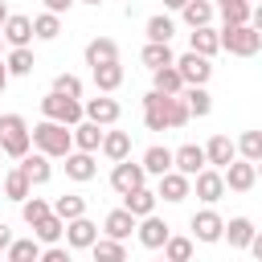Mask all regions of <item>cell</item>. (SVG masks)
<instances>
[{"label": "cell", "mask_w": 262, "mask_h": 262, "mask_svg": "<svg viewBox=\"0 0 262 262\" xmlns=\"http://www.w3.org/2000/svg\"><path fill=\"white\" fill-rule=\"evenodd\" d=\"M29 139L37 151H45L49 160H66V151L74 147V131L57 119H41L37 127H29Z\"/></svg>", "instance_id": "6da1fadb"}, {"label": "cell", "mask_w": 262, "mask_h": 262, "mask_svg": "<svg viewBox=\"0 0 262 262\" xmlns=\"http://www.w3.org/2000/svg\"><path fill=\"white\" fill-rule=\"evenodd\" d=\"M221 49L233 57H254L262 49V33L254 25H225L221 29Z\"/></svg>", "instance_id": "7a4b0ae2"}, {"label": "cell", "mask_w": 262, "mask_h": 262, "mask_svg": "<svg viewBox=\"0 0 262 262\" xmlns=\"http://www.w3.org/2000/svg\"><path fill=\"white\" fill-rule=\"evenodd\" d=\"M29 147H33V139H29V123H25L20 115H0V151L12 156V160H20Z\"/></svg>", "instance_id": "3957f363"}, {"label": "cell", "mask_w": 262, "mask_h": 262, "mask_svg": "<svg viewBox=\"0 0 262 262\" xmlns=\"http://www.w3.org/2000/svg\"><path fill=\"white\" fill-rule=\"evenodd\" d=\"M41 115H45V119H57V123H66V127H74L78 119H86V111H82V98H74V94H61V90H49V94L41 98Z\"/></svg>", "instance_id": "277c9868"}, {"label": "cell", "mask_w": 262, "mask_h": 262, "mask_svg": "<svg viewBox=\"0 0 262 262\" xmlns=\"http://www.w3.org/2000/svg\"><path fill=\"white\" fill-rule=\"evenodd\" d=\"M221 176H225V192H250V188L258 184L254 160H242V156H233V160L221 168Z\"/></svg>", "instance_id": "5b68a950"}, {"label": "cell", "mask_w": 262, "mask_h": 262, "mask_svg": "<svg viewBox=\"0 0 262 262\" xmlns=\"http://www.w3.org/2000/svg\"><path fill=\"white\" fill-rule=\"evenodd\" d=\"M176 70H180V78H184V86H205L209 78H213V57H205V53H180L176 57Z\"/></svg>", "instance_id": "8992f818"}, {"label": "cell", "mask_w": 262, "mask_h": 262, "mask_svg": "<svg viewBox=\"0 0 262 262\" xmlns=\"http://www.w3.org/2000/svg\"><path fill=\"white\" fill-rule=\"evenodd\" d=\"M192 192H196V201H205V205H217V201L225 196V176H221V168L205 164V168L192 176Z\"/></svg>", "instance_id": "52a82bcc"}, {"label": "cell", "mask_w": 262, "mask_h": 262, "mask_svg": "<svg viewBox=\"0 0 262 262\" xmlns=\"http://www.w3.org/2000/svg\"><path fill=\"white\" fill-rule=\"evenodd\" d=\"M139 184H147L143 164H135L131 156H127V160H115V168H111V188L123 196V192H131V188H139Z\"/></svg>", "instance_id": "ba28073f"}, {"label": "cell", "mask_w": 262, "mask_h": 262, "mask_svg": "<svg viewBox=\"0 0 262 262\" xmlns=\"http://www.w3.org/2000/svg\"><path fill=\"white\" fill-rule=\"evenodd\" d=\"M160 184H156V196H164L168 205H180L184 196H192V176H184V172H176V168H168L164 176H156Z\"/></svg>", "instance_id": "9c48e42d"}, {"label": "cell", "mask_w": 262, "mask_h": 262, "mask_svg": "<svg viewBox=\"0 0 262 262\" xmlns=\"http://www.w3.org/2000/svg\"><path fill=\"white\" fill-rule=\"evenodd\" d=\"M135 233H139V246H143V250H160V246L168 242V233H172V225H168L164 217H156V213H147V217H139V221H135Z\"/></svg>", "instance_id": "30bf717a"}, {"label": "cell", "mask_w": 262, "mask_h": 262, "mask_svg": "<svg viewBox=\"0 0 262 262\" xmlns=\"http://www.w3.org/2000/svg\"><path fill=\"white\" fill-rule=\"evenodd\" d=\"M143 127L147 131H172L168 127V94H160V90L143 94Z\"/></svg>", "instance_id": "8fae6325"}, {"label": "cell", "mask_w": 262, "mask_h": 262, "mask_svg": "<svg viewBox=\"0 0 262 262\" xmlns=\"http://www.w3.org/2000/svg\"><path fill=\"white\" fill-rule=\"evenodd\" d=\"M82 111H86V119H94L98 127H115V123H119V115H123V111H119V102H115L111 94H102V90H98V98H86V102H82Z\"/></svg>", "instance_id": "7c38bea8"}, {"label": "cell", "mask_w": 262, "mask_h": 262, "mask_svg": "<svg viewBox=\"0 0 262 262\" xmlns=\"http://www.w3.org/2000/svg\"><path fill=\"white\" fill-rule=\"evenodd\" d=\"M66 176H70V180H78V184H86V180H94V176H98V164H94V151H82V147H70V151H66Z\"/></svg>", "instance_id": "4fadbf2b"}, {"label": "cell", "mask_w": 262, "mask_h": 262, "mask_svg": "<svg viewBox=\"0 0 262 262\" xmlns=\"http://www.w3.org/2000/svg\"><path fill=\"white\" fill-rule=\"evenodd\" d=\"M94 237H98V225H94L86 213L66 221V246H70V250H90V246H94Z\"/></svg>", "instance_id": "5bb4252c"}, {"label": "cell", "mask_w": 262, "mask_h": 262, "mask_svg": "<svg viewBox=\"0 0 262 262\" xmlns=\"http://www.w3.org/2000/svg\"><path fill=\"white\" fill-rule=\"evenodd\" d=\"M221 229H225V221H221V213L213 205L201 209V213H192V237L196 242H221Z\"/></svg>", "instance_id": "9a60e30c"}, {"label": "cell", "mask_w": 262, "mask_h": 262, "mask_svg": "<svg viewBox=\"0 0 262 262\" xmlns=\"http://www.w3.org/2000/svg\"><path fill=\"white\" fill-rule=\"evenodd\" d=\"M205 164H209V160H205V147H201V143H184V147L172 151V168L184 172V176H196Z\"/></svg>", "instance_id": "2e32d148"}, {"label": "cell", "mask_w": 262, "mask_h": 262, "mask_svg": "<svg viewBox=\"0 0 262 262\" xmlns=\"http://www.w3.org/2000/svg\"><path fill=\"white\" fill-rule=\"evenodd\" d=\"M0 33H4V45H29L33 41V16L8 12V20L0 25Z\"/></svg>", "instance_id": "e0dca14e"}, {"label": "cell", "mask_w": 262, "mask_h": 262, "mask_svg": "<svg viewBox=\"0 0 262 262\" xmlns=\"http://www.w3.org/2000/svg\"><path fill=\"white\" fill-rule=\"evenodd\" d=\"M135 221H139V217H135L131 209H123V205H119V209H111V213H106V221H102V233L123 242V237H131V233H135Z\"/></svg>", "instance_id": "ac0fdd59"}, {"label": "cell", "mask_w": 262, "mask_h": 262, "mask_svg": "<svg viewBox=\"0 0 262 262\" xmlns=\"http://www.w3.org/2000/svg\"><path fill=\"white\" fill-rule=\"evenodd\" d=\"M20 168H25V176L33 180V188H37V184H49V176H53V164H49L45 151H25V156H20Z\"/></svg>", "instance_id": "d6986e66"}, {"label": "cell", "mask_w": 262, "mask_h": 262, "mask_svg": "<svg viewBox=\"0 0 262 262\" xmlns=\"http://www.w3.org/2000/svg\"><path fill=\"white\" fill-rule=\"evenodd\" d=\"M254 233H258V229H254V221H250V217H229V221H225V229H221V237H225L233 250H246V246L254 242Z\"/></svg>", "instance_id": "ffe728a7"}, {"label": "cell", "mask_w": 262, "mask_h": 262, "mask_svg": "<svg viewBox=\"0 0 262 262\" xmlns=\"http://www.w3.org/2000/svg\"><path fill=\"white\" fill-rule=\"evenodd\" d=\"M188 49H192V53H205V57H213V53L221 49V33H217L213 25H196V29L188 33Z\"/></svg>", "instance_id": "44dd1931"}, {"label": "cell", "mask_w": 262, "mask_h": 262, "mask_svg": "<svg viewBox=\"0 0 262 262\" xmlns=\"http://www.w3.org/2000/svg\"><path fill=\"white\" fill-rule=\"evenodd\" d=\"M70 131H74V147H82V151H98L102 147V127L94 119H78Z\"/></svg>", "instance_id": "7402d4cb"}, {"label": "cell", "mask_w": 262, "mask_h": 262, "mask_svg": "<svg viewBox=\"0 0 262 262\" xmlns=\"http://www.w3.org/2000/svg\"><path fill=\"white\" fill-rule=\"evenodd\" d=\"M98 151H102L111 164H115V160H127V156H131V135H127V131L102 127V147H98Z\"/></svg>", "instance_id": "603a6c76"}, {"label": "cell", "mask_w": 262, "mask_h": 262, "mask_svg": "<svg viewBox=\"0 0 262 262\" xmlns=\"http://www.w3.org/2000/svg\"><path fill=\"white\" fill-rule=\"evenodd\" d=\"M0 192H4L8 201H16V205H20V201H25L29 192H33V180L25 176V168H20V164L4 172V184H0Z\"/></svg>", "instance_id": "cb8c5ba5"}, {"label": "cell", "mask_w": 262, "mask_h": 262, "mask_svg": "<svg viewBox=\"0 0 262 262\" xmlns=\"http://www.w3.org/2000/svg\"><path fill=\"white\" fill-rule=\"evenodd\" d=\"M156 188H147V184H139V188H131V192H123V209H131L135 217H147V213H156Z\"/></svg>", "instance_id": "d4e9b609"}, {"label": "cell", "mask_w": 262, "mask_h": 262, "mask_svg": "<svg viewBox=\"0 0 262 262\" xmlns=\"http://www.w3.org/2000/svg\"><path fill=\"white\" fill-rule=\"evenodd\" d=\"M4 66H8V78H29V74H33V66H37V57H33V49H29V45H12V49H8V57H4Z\"/></svg>", "instance_id": "484cf974"}, {"label": "cell", "mask_w": 262, "mask_h": 262, "mask_svg": "<svg viewBox=\"0 0 262 262\" xmlns=\"http://www.w3.org/2000/svg\"><path fill=\"white\" fill-rule=\"evenodd\" d=\"M90 74H94V86H98L102 94H115V90L123 86V66H119V61H102V66H90Z\"/></svg>", "instance_id": "4316f807"}, {"label": "cell", "mask_w": 262, "mask_h": 262, "mask_svg": "<svg viewBox=\"0 0 262 262\" xmlns=\"http://www.w3.org/2000/svg\"><path fill=\"white\" fill-rule=\"evenodd\" d=\"M233 156H237V143H233L229 135H213V139L205 143V160H209L213 168H225Z\"/></svg>", "instance_id": "83f0119b"}, {"label": "cell", "mask_w": 262, "mask_h": 262, "mask_svg": "<svg viewBox=\"0 0 262 262\" xmlns=\"http://www.w3.org/2000/svg\"><path fill=\"white\" fill-rule=\"evenodd\" d=\"M102 61H119V45L111 37H90L86 41V66H102Z\"/></svg>", "instance_id": "f1b7e54d"}, {"label": "cell", "mask_w": 262, "mask_h": 262, "mask_svg": "<svg viewBox=\"0 0 262 262\" xmlns=\"http://www.w3.org/2000/svg\"><path fill=\"white\" fill-rule=\"evenodd\" d=\"M151 90H160V94H180V90H184V78H180L176 61H172V66H160V70H151Z\"/></svg>", "instance_id": "f546056e"}, {"label": "cell", "mask_w": 262, "mask_h": 262, "mask_svg": "<svg viewBox=\"0 0 262 262\" xmlns=\"http://www.w3.org/2000/svg\"><path fill=\"white\" fill-rule=\"evenodd\" d=\"M139 164H143V172H147V176H164V172L172 168V147L151 143V147L143 151V160H139Z\"/></svg>", "instance_id": "4dcf8cb0"}, {"label": "cell", "mask_w": 262, "mask_h": 262, "mask_svg": "<svg viewBox=\"0 0 262 262\" xmlns=\"http://www.w3.org/2000/svg\"><path fill=\"white\" fill-rule=\"evenodd\" d=\"M139 61H143L147 70H160V66H172V61H176V53H172V45H168V41H147V45H143V53H139Z\"/></svg>", "instance_id": "1f68e13d"}, {"label": "cell", "mask_w": 262, "mask_h": 262, "mask_svg": "<svg viewBox=\"0 0 262 262\" xmlns=\"http://www.w3.org/2000/svg\"><path fill=\"white\" fill-rule=\"evenodd\" d=\"M4 258L8 262H37L41 258V242L37 237H16V242L4 246Z\"/></svg>", "instance_id": "d6a6232c"}, {"label": "cell", "mask_w": 262, "mask_h": 262, "mask_svg": "<svg viewBox=\"0 0 262 262\" xmlns=\"http://www.w3.org/2000/svg\"><path fill=\"white\" fill-rule=\"evenodd\" d=\"M90 254H94V262H123L127 258V246L119 237H94Z\"/></svg>", "instance_id": "836d02e7"}, {"label": "cell", "mask_w": 262, "mask_h": 262, "mask_svg": "<svg viewBox=\"0 0 262 262\" xmlns=\"http://www.w3.org/2000/svg\"><path fill=\"white\" fill-rule=\"evenodd\" d=\"M213 12H217V4H213V0H188V4L180 8V16H184V25H188V29L209 25V20H213Z\"/></svg>", "instance_id": "e575fe53"}, {"label": "cell", "mask_w": 262, "mask_h": 262, "mask_svg": "<svg viewBox=\"0 0 262 262\" xmlns=\"http://www.w3.org/2000/svg\"><path fill=\"white\" fill-rule=\"evenodd\" d=\"M33 237L45 242V246H49V242H61V237H66V221H61L57 213H49V217H41V221L33 225Z\"/></svg>", "instance_id": "d590c367"}, {"label": "cell", "mask_w": 262, "mask_h": 262, "mask_svg": "<svg viewBox=\"0 0 262 262\" xmlns=\"http://www.w3.org/2000/svg\"><path fill=\"white\" fill-rule=\"evenodd\" d=\"M57 33H61V16H57V12L45 8V12L33 16V37H37V41H53Z\"/></svg>", "instance_id": "8d00e7d4"}, {"label": "cell", "mask_w": 262, "mask_h": 262, "mask_svg": "<svg viewBox=\"0 0 262 262\" xmlns=\"http://www.w3.org/2000/svg\"><path fill=\"white\" fill-rule=\"evenodd\" d=\"M180 94H184V102H188V111H192L196 119H205V115L213 111V94H209L205 86H184Z\"/></svg>", "instance_id": "74e56055"}, {"label": "cell", "mask_w": 262, "mask_h": 262, "mask_svg": "<svg viewBox=\"0 0 262 262\" xmlns=\"http://www.w3.org/2000/svg\"><path fill=\"white\" fill-rule=\"evenodd\" d=\"M49 213H53V205H49V201H41V196H33V192L20 201V217H25V225H29V229H33L41 217H49Z\"/></svg>", "instance_id": "f35d334b"}, {"label": "cell", "mask_w": 262, "mask_h": 262, "mask_svg": "<svg viewBox=\"0 0 262 262\" xmlns=\"http://www.w3.org/2000/svg\"><path fill=\"white\" fill-rule=\"evenodd\" d=\"M53 213H57L61 221H70V217H82V213H86V196H78V192H66V196H57V201H53Z\"/></svg>", "instance_id": "ab89813d"}, {"label": "cell", "mask_w": 262, "mask_h": 262, "mask_svg": "<svg viewBox=\"0 0 262 262\" xmlns=\"http://www.w3.org/2000/svg\"><path fill=\"white\" fill-rule=\"evenodd\" d=\"M233 143H237V156L242 160H254V164L262 160V131H242Z\"/></svg>", "instance_id": "60d3db41"}, {"label": "cell", "mask_w": 262, "mask_h": 262, "mask_svg": "<svg viewBox=\"0 0 262 262\" xmlns=\"http://www.w3.org/2000/svg\"><path fill=\"white\" fill-rule=\"evenodd\" d=\"M172 33H176V20L168 12H156L147 20V41H172Z\"/></svg>", "instance_id": "b9f144b4"}, {"label": "cell", "mask_w": 262, "mask_h": 262, "mask_svg": "<svg viewBox=\"0 0 262 262\" xmlns=\"http://www.w3.org/2000/svg\"><path fill=\"white\" fill-rule=\"evenodd\" d=\"M160 250H164L168 262H188V258H192V237H172V233H168V242H164Z\"/></svg>", "instance_id": "7bdbcfd3"}, {"label": "cell", "mask_w": 262, "mask_h": 262, "mask_svg": "<svg viewBox=\"0 0 262 262\" xmlns=\"http://www.w3.org/2000/svg\"><path fill=\"white\" fill-rule=\"evenodd\" d=\"M188 119H192V111H188L184 94H168V127L176 131V127H184Z\"/></svg>", "instance_id": "ee69618b"}, {"label": "cell", "mask_w": 262, "mask_h": 262, "mask_svg": "<svg viewBox=\"0 0 262 262\" xmlns=\"http://www.w3.org/2000/svg\"><path fill=\"white\" fill-rule=\"evenodd\" d=\"M225 25H250V0H233V4H221L217 8Z\"/></svg>", "instance_id": "f6af8a7d"}, {"label": "cell", "mask_w": 262, "mask_h": 262, "mask_svg": "<svg viewBox=\"0 0 262 262\" xmlns=\"http://www.w3.org/2000/svg\"><path fill=\"white\" fill-rule=\"evenodd\" d=\"M53 90H61V94H74V98H82V78H78V74H57V78H53Z\"/></svg>", "instance_id": "bcb514c9"}, {"label": "cell", "mask_w": 262, "mask_h": 262, "mask_svg": "<svg viewBox=\"0 0 262 262\" xmlns=\"http://www.w3.org/2000/svg\"><path fill=\"white\" fill-rule=\"evenodd\" d=\"M41 258H45V262H70V246L49 242V246H41Z\"/></svg>", "instance_id": "7dc6e473"}, {"label": "cell", "mask_w": 262, "mask_h": 262, "mask_svg": "<svg viewBox=\"0 0 262 262\" xmlns=\"http://www.w3.org/2000/svg\"><path fill=\"white\" fill-rule=\"evenodd\" d=\"M70 4H74V0H45V8H49V12H57V16H61V12H70Z\"/></svg>", "instance_id": "c3c4849f"}, {"label": "cell", "mask_w": 262, "mask_h": 262, "mask_svg": "<svg viewBox=\"0 0 262 262\" xmlns=\"http://www.w3.org/2000/svg\"><path fill=\"white\" fill-rule=\"evenodd\" d=\"M246 250H250V254H254V258H258V262H262V229H258V233H254V242H250V246H246Z\"/></svg>", "instance_id": "681fc988"}, {"label": "cell", "mask_w": 262, "mask_h": 262, "mask_svg": "<svg viewBox=\"0 0 262 262\" xmlns=\"http://www.w3.org/2000/svg\"><path fill=\"white\" fill-rule=\"evenodd\" d=\"M250 25L262 33V0H258V8H250Z\"/></svg>", "instance_id": "f907efd6"}, {"label": "cell", "mask_w": 262, "mask_h": 262, "mask_svg": "<svg viewBox=\"0 0 262 262\" xmlns=\"http://www.w3.org/2000/svg\"><path fill=\"white\" fill-rule=\"evenodd\" d=\"M8 242H12V229L0 221V254H4V246H8Z\"/></svg>", "instance_id": "816d5d0a"}, {"label": "cell", "mask_w": 262, "mask_h": 262, "mask_svg": "<svg viewBox=\"0 0 262 262\" xmlns=\"http://www.w3.org/2000/svg\"><path fill=\"white\" fill-rule=\"evenodd\" d=\"M184 4H188V0H164V8H168V12H180Z\"/></svg>", "instance_id": "f5cc1de1"}, {"label": "cell", "mask_w": 262, "mask_h": 262, "mask_svg": "<svg viewBox=\"0 0 262 262\" xmlns=\"http://www.w3.org/2000/svg\"><path fill=\"white\" fill-rule=\"evenodd\" d=\"M4 86H8V66H4V57H0V94H4Z\"/></svg>", "instance_id": "db71d44e"}, {"label": "cell", "mask_w": 262, "mask_h": 262, "mask_svg": "<svg viewBox=\"0 0 262 262\" xmlns=\"http://www.w3.org/2000/svg\"><path fill=\"white\" fill-rule=\"evenodd\" d=\"M4 20H8V4L0 0V25H4Z\"/></svg>", "instance_id": "11a10c76"}, {"label": "cell", "mask_w": 262, "mask_h": 262, "mask_svg": "<svg viewBox=\"0 0 262 262\" xmlns=\"http://www.w3.org/2000/svg\"><path fill=\"white\" fill-rule=\"evenodd\" d=\"M254 168H258V180H262V160H258V164H254Z\"/></svg>", "instance_id": "9f6ffc18"}, {"label": "cell", "mask_w": 262, "mask_h": 262, "mask_svg": "<svg viewBox=\"0 0 262 262\" xmlns=\"http://www.w3.org/2000/svg\"><path fill=\"white\" fill-rule=\"evenodd\" d=\"M82 4H102V0H82Z\"/></svg>", "instance_id": "6f0895ef"}, {"label": "cell", "mask_w": 262, "mask_h": 262, "mask_svg": "<svg viewBox=\"0 0 262 262\" xmlns=\"http://www.w3.org/2000/svg\"><path fill=\"white\" fill-rule=\"evenodd\" d=\"M0 49H4V33H0Z\"/></svg>", "instance_id": "680465c9"}, {"label": "cell", "mask_w": 262, "mask_h": 262, "mask_svg": "<svg viewBox=\"0 0 262 262\" xmlns=\"http://www.w3.org/2000/svg\"><path fill=\"white\" fill-rule=\"evenodd\" d=\"M0 184H4V172H0Z\"/></svg>", "instance_id": "91938a15"}, {"label": "cell", "mask_w": 262, "mask_h": 262, "mask_svg": "<svg viewBox=\"0 0 262 262\" xmlns=\"http://www.w3.org/2000/svg\"><path fill=\"white\" fill-rule=\"evenodd\" d=\"M0 156H4V151H0Z\"/></svg>", "instance_id": "94428289"}]
</instances>
